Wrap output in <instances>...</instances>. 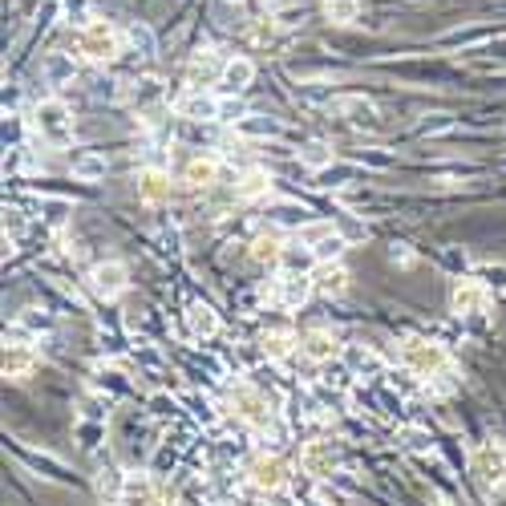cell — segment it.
Listing matches in <instances>:
<instances>
[{"label":"cell","instance_id":"cell-1","mask_svg":"<svg viewBox=\"0 0 506 506\" xmlns=\"http://www.w3.org/2000/svg\"><path fill=\"white\" fill-rule=\"evenodd\" d=\"M228 402H231V413H236L244 426H252V434H260V437H268L271 445L276 442H284V421H279V413L271 410V402L263 397L260 389H252V385H231V393H228Z\"/></svg>","mask_w":506,"mask_h":506},{"label":"cell","instance_id":"cell-2","mask_svg":"<svg viewBox=\"0 0 506 506\" xmlns=\"http://www.w3.org/2000/svg\"><path fill=\"white\" fill-rule=\"evenodd\" d=\"M29 126H33L37 138L53 150H65L73 142V110L62 102V97H45V102H37Z\"/></svg>","mask_w":506,"mask_h":506},{"label":"cell","instance_id":"cell-3","mask_svg":"<svg viewBox=\"0 0 506 506\" xmlns=\"http://www.w3.org/2000/svg\"><path fill=\"white\" fill-rule=\"evenodd\" d=\"M78 53L94 65H110L122 53V33L102 17H86L78 25Z\"/></svg>","mask_w":506,"mask_h":506},{"label":"cell","instance_id":"cell-4","mask_svg":"<svg viewBox=\"0 0 506 506\" xmlns=\"http://www.w3.org/2000/svg\"><path fill=\"white\" fill-rule=\"evenodd\" d=\"M402 365H405V373L421 377V381L429 385L434 377L450 373V369H454V361H450L445 344L426 341V336H410V341H402Z\"/></svg>","mask_w":506,"mask_h":506},{"label":"cell","instance_id":"cell-5","mask_svg":"<svg viewBox=\"0 0 506 506\" xmlns=\"http://www.w3.org/2000/svg\"><path fill=\"white\" fill-rule=\"evenodd\" d=\"M312 271H284L279 268L276 276H271V284H263L260 296L268 300V304L276 308H304L308 296H312Z\"/></svg>","mask_w":506,"mask_h":506},{"label":"cell","instance_id":"cell-6","mask_svg":"<svg viewBox=\"0 0 506 506\" xmlns=\"http://www.w3.org/2000/svg\"><path fill=\"white\" fill-rule=\"evenodd\" d=\"M300 470L312 482H328L332 474L341 470V445L332 442V437H312V442H304V450H300Z\"/></svg>","mask_w":506,"mask_h":506},{"label":"cell","instance_id":"cell-7","mask_svg":"<svg viewBox=\"0 0 506 506\" xmlns=\"http://www.w3.org/2000/svg\"><path fill=\"white\" fill-rule=\"evenodd\" d=\"M470 474L482 482L486 490H498L506 482V445L498 442H482L470 454Z\"/></svg>","mask_w":506,"mask_h":506},{"label":"cell","instance_id":"cell-8","mask_svg":"<svg viewBox=\"0 0 506 506\" xmlns=\"http://www.w3.org/2000/svg\"><path fill=\"white\" fill-rule=\"evenodd\" d=\"M341 353H344V344L328 324H312V328L300 332V357L312 361V365H328V361H336Z\"/></svg>","mask_w":506,"mask_h":506},{"label":"cell","instance_id":"cell-9","mask_svg":"<svg viewBox=\"0 0 506 506\" xmlns=\"http://www.w3.org/2000/svg\"><path fill=\"white\" fill-rule=\"evenodd\" d=\"M126 288H130V268L122 260H102L89 268V292L97 300H118Z\"/></svg>","mask_w":506,"mask_h":506},{"label":"cell","instance_id":"cell-10","mask_svg":"<svg viewBox=\"0 0 506 506\" xmlns=\"http://www.w3.org/2000/svg\"><path fill=\"white\" fill-rule=\"evenodd\" d=\"M247 482H252L255 490H263V494H276V490H284L292 482L288 462L276 454H255L252 462H247Z\"/></svg>","mask_w":506,"mask_h":506},{"label":"cell","instance_id":"cell-11","mask_svg":"<svg viewBox=\"0 0 506 506\" xmlns=\"http://www.w3.org/2000/svg\"><path fill=\"white\" fill-rule=\"evenodd\" d=\"M114 502H118V506H162V494H158L154 474L130 470V474L122 478V490H118Z\"/></svg>","mask_w":506,"mask_h":506},{"label":"cell","instance_id":"cell-12","mask_svg":"<svg viewBox=\"0 0 506 506\" xmlns=\"http://www.w3.org/2000/svg\"><path fill=\"white\" fill-rule=\"evenodd\" d=\"M490 308V292L482 288L478 279H458L454 292H450V312L454 316H486Z\"/></svg>","mask_w":506,"mask_h":506},{"label":"cell","instance_id":"cell-13","mask_svg":"<svg viewBox=\"0 0 506 506\" xmlns=\"http://www.w3.org/2000/svg\"><path fill=\"white\" fill-rule=\"evenodd\" d=\"M178 118H187V122H219V114H223V97L207 94V89H191V94L178 97Z\"/></svg>","mask_w":506,"mask_h":506},{"label":"cell","instance_id":"cell-14","mask_svg":"<svg viewBox=\"0 0 506 506\" xmlns=\"http://www.w3.org/2000/svg\"><path fill=\"white\" fill-rule=\"evenodd\" d=\"M312 288H316V296H324V300H341L344 292H349V268H344L341 260L316 263V271H312Z\"/></svg>","mask_w":506,"mask_h":506},{"label":"cell","instance_id":"cell-15","mask_svg":"<svg viewBox=\"0 0 506 506\" xmlns=\"http://www.w3.org/2000/svg\"><path fill=\"white\" fill-rule=\"evenodd\" d=\"M170 195H175V183H170V175H166L162 166L138 170V199L146 207H162V203H170Z\"/></svg>","mask_w":506,"mask_h":506},{"label":"cell","instance_id":"cell-16","mask_svg":"<svg viewBox=\"0 0 506 506\" xmlns=\"http://www.w3.org/2000/svg\"><path fill=\"white\" fill-rule=\"evenodd\" d=\"M219 166H223L219 154H191L183 162V183L191 187V191H207V187L219 183Z\"/></svg>","mask_w":506,"mask_h":506},{"label":"cell","instance_id":"cell-17","mask_svg":"<svg viewBox=\"0 0 506 506\" xmlns=\"http://www.w3.org/2000/svg\"><path fill=\"white\" fill-rule=\"evenodd\" d=\"M41 78H45V86H53V89L73 86V81H78V62H73V53H65V49L45 53Z\"/></svg>","mask_w":506,"mask_h":506},{"label":"cell","instance_id":"cell-18","mask_svg":"<svg viewBox=\"0 0 506 506\" xmlns=\"http://www.w3.org/2000/svg\"><path fill=\"white\" fill-rule=\"evenodd\" d=\"M328 110H332V114H341V118H349V122H361V126H373V122H377V105L369 102L365 94H341V97H332Z\"/></svg>","mask_w":506,"mask_h":506},{"label":"cell","instance_id":"cell-19","mask_svg":"<svg viewBox=\"0 0 506 506\" xmlns=\"http://www.w3.org/2000/svg\"><path fill=\"white\" fill-rule=\"evenodd\" d=\"M284 239H279V231H260V236L247 244V255H252L255 268H276L279 260H284Z\"/></svg>","mask_w":506,"mask_h":506},{"label":"cell","instance_id":"cell-20","mask_svg":"<svg viewBox=\"0 0 506 506\" xmlns=\"http://www.w3.org/2000/svg\"><path fill=\"white\" fill-rule=\"evenodd\" d=\"M37 369V344H4V377L29 381Z\"/></svg>","mask_w":506,"mask_h":506},{"label":"cell","instance_id":"cell-21","mask_svg":"<svg viewBox=\"0 0 506 506\" xmlns=\"http://www.w3.org/2000/svg\"><path fill=\"white\" fill-rule=\"evenodd\" d=\"M341 357H344V365H349L353 377H381V369H385L381 353L369 349V344H344Z\"/></svg>","mask_w":506,"mask_h":506},{"label":"cell","instance_id":"cell-22","mask_svg":"<svg viewBox=\"0 0 506 506\" xmlns=\"http://www.w3.org/2000/svg\"><path fill=\"white\" fill-rule=\"evenodd\" d=\"M223 70H228V62H219L211 49H203V53H195L191 65H187V86L203 89L211 78H223Z\"/></svg>","mask_w":506,"mask_h":506},{"label":"cell","instance_id":"cell-23","mask_svg":"<svg viewBox=\"0 0 506 506\" xmlns=\"http://www.w3.org/2000/svg\"><path fill=\"white\" fill-rule=\"evenodd\" d=\"M279 134H284V122L271 114H255V110H247L236 122V138H279Z\"/></svg>","mask_w":506,"mask_h":506},{"label":"cell","instance_id":"cell-24","mask_svg":"<svg viewBox=\"0 0 506 506\" xmlns=\"http://www.w3.org/2000/svg\"><path fill=\"white\" fill-rule=\"evenodd\" d=\"M70 170L78 183H102L105 170H110V158H105L102 150H81V154H73Z\"/></svg>","mask_w":506,"mask_h":506},{"label":"cell","instance_id":"cell-25","mask_svg":"<svg viewBox=\"0 0 506 506\" xmlns=\"http://www.w3.org/2000/svg\"><path fill=\"white\" fill-rule=\"evenodd\" d=\"M219 81H223V94L228 97H239L255 81V65L247 62V57H228V70H223Z\"/></svg>","mask_w":506,"mask_h":506},{"label":"cell","instance_id":"cell-26","mask_svg":"<svg viewBox=\"0 0 506 506\" xmlns=\"http://www.w3.org/2000/svg\"><path fill=\"white\" fill-rule=\"evenodd\" d=\"M187 332H191L195 341H211V336H219V312L211 304H191L187 308Z\"/></svg>","mask_w":506,"mask_h":506},{"label":"cell","instance_id":"cell-27","mask_svg":"<svg viewBox=\"0 0 506 506\" xmlns=\"http://www.w3.org/2000/svg\"><path fill=\"white\" fill-rule=\"evenodd\" d=\"M296 349H300V341L292 336V332H284V328H271V332H263V336H260V353L268 361H288Z\"/></svg>","mask_w":506,"mask_h":506},{"label":"cell","instance_id":"cell-28","mask_svg":"<svg viewBox=\"0 0 506 506\" xmlns=\"http://www.w3.org/2000/svg\"><path fill=\"white\" fill-rule=\"evenodd\" d=\"M271 195V175L268 170H244L236 178V199L244 203H255V199H268Z\"/></svg>","mask_w":506,"mask_h":506},{"label":"cell","instance_id":"cell-29","mask_svg":"<svg viewBox=\"0 0 506 506\" xmlns=\"http://www.w3.org/2000/svg\"><path fill=\"white\" fill-rule=\"evenodd\" d=\"M336 231H341V228H336L332 219H312V223H300V228H296V244H304L308 252H312V247H320L324 239L336 236Z\"/></svg>","mask_w":506,"mask_h":506},{"label":"cell","instance_id":"cell-30","mask_svg":"<svg viewBox=\"0 0 506 506\" xmlns=\"http://www.w3.org/2000/svg\"><path fill=\"white\" fill-rule=\"evenodd\" d=\"M94 389H97V393H110V397H126V393H130V381H126L122 369L102 365V369L94 373Z\"/></svg>","mask_w":506,"mask_h":506},{"label":"cell","instance_id":"cell-31","mask_svg":"<svg viewBox=\"0 0 506 506\" xmlns=\"http://www.w3.org/2000/svg\"><path fill=\"white\" fill-rule=\"evenodd\" d=\"M296 154H300V166H308V170H316V175L332 166V146H328V142H320V138L304 142V146H300Z\"/></svg>","mask_w":506,"mask_h":506},{"label":"cell","instance_id":"cell-32","mask_svg":"<svg viewBox=\"0 0 506 506\" xmlns=\"http://www.w3.org/2000/svg\"><path fill=\"white\" fill-rule=\"evenodd\" d=\"M474 279H478L490 296H502L506 292V263H478V268H474Z\"/></svg>","mask_w":506,"mask_h":506},{"label":"cell","instance_id":"cell-33","mask_svg":"<svg viewBox=\"0 0 506 506\" xmlns=\"http://www.w3.org/2000/svg\"><path fill=\"white\" fill-rule=\"evenodd\" d=\"M324 17L332 25H353L361 17V0H324Z\"/></svg>","mask_w":506,"mask_h":506},{"label":"cell","instance_id":"cell-34","mask_svg":"<svg viewBox=\"0 0 506 506\" xmlns=\"http://www.w3.org/2000/svg\"><path fill=\"white\" fill-rule=\"evenodd\" d=\"M126 41H130L134 49L142 53V57H154V49H158V41H154V33H150V25H142V21H134V25L126 29Z\"/></svg>","mask_w":506,"mask_h":506},{"label":"cell","instance_id":"cell-35","mask_svg":"<svg viewBox=\"0 0 506 506\" xmlns=\"http://www.w3.org/2000/svg\"><path fill=\"white\" fill-rule=\"evenodd\" d=\"M105 418H110V397H105V393H89L86 402H81V421L105 426Z\"/></svg>","mask_w":506,"mask_h":506},{"label":"cell","instance_id":"cell-36","mask_svg":"<svg viewBox=\"0 0 506 506\" xmlns=\"http://www.w3.org/2000/svg\"><path fill=\"white\" fill-rule=\"evenodd\" d=\"M126 97H130L134 105H150V102H158V97H162V86H158L154 78H142V81H134V86L126 89Z\"/></svg>","mask_w":506,"mask_h":506},{"label":"cell","instance_id":"cell-37","mask_svg":"<svg viewBox=\"0 0 506 506\" xmlns=\"http://www.w3.org/2000/svg\"><path fill=\"white\" fill-rule=\"evenodd\" d=\"M397 437H402V445H405V450H413V454H426L429 445H434V437H429V429H421V426H405Z\"/></svg>","mask_w":506,"mask_h":506},{"label":"cell","instance_id":"cell-38","mask_svg":"<svg viewBox=\"0 0 506 506\" xmlns=\"http://www.w3.org/2000/svg\"><path fill=\"white\" fill-rule=\"evenodd\" d=\"M94 97H105V102H118V97H126V89H122V81L102 78V81H94Z\"/></svg>","mask_w":506,"mask_h":506},{"label":"cell","instance_id":"cell-39","mask_svg":"<svg viewBox=\"0 0 506 506\" xmlns=\"http://www.w3.org/2000/svg\"><path fill=\"white\" fill-rule=\"evenodd\" d=\"M252 41H255V45H271V41H276V21H271V17L255 21V29H252Z\"/></svg>","mask_w":506,"mask_h":506},{"label":"cell","instance_id":"cell-40","mask_svg":"<svg viewBox=\"0 0 506 506\" xmlns=\"http://www.w3.org/2000/svg\"><path fill=\"white\" fill-rule=\"evenodd\" d=\"M102 434H105V426H97V421H81V426H78V437H81V445H86V450H94Z\"/></svg>","mask_w":506,"mask_h":506},{"label":"cell","instance_id":"cell-41","mask_svg":"<svg viewBox=\"0 0 506 506\" xmlns=\"http://www.w3.org/2000/svg\"><path fill=\"white\" fill-rule=\"evenodd\" d=\"M341 236L349 239V244H361V239H369V228L361 223V219H353V223H344L341 228Z\"/></svg>","mask_w":506,"mask_h":506},{"label":"cell","instance_id":"cell-42","mask_svg":"<svg viewBox=\"0 0 506 506\" xmlns=\"http://www.w3.org/2000/svg\"><path fill=\"white\" fill-rule=\"evenodd\" d=\"M442 130H454V118L450 114H434V122L421 126V134H442Z\"/></svg>","mask_w":506,"mask_h":506},{"label":"cell","instance_id":"cell-43","mask_svg":"<svg viewBox=\"0 0 506 506\" xmlns=\"http://www.w3.org/2000/svg\"><path fill=\"white\" fill-rule=\"evenodd\" d=\"M389 260L397 263V268H413V252H410V247H405V244H393Z\"/></svg>","mask_w":506,"mask_h":506},{"label":"cell","instance_id":"cell-44","mask_svg":"<svg viewBox=\"0 0 506 506\" xmlns=\"http://www.w3.org/2000/svg\"><path fill=\"white\" fill-rule=\"evenodd\" d=\"M304 506H328V498H308Z\"/></svg>","mask_w":506,"mask_h":506},{"label":"cell","instance_id":"cell-45","mask_svg":"<svg viewBox=\"0 0 506 506\" xmlns=\"http://www.w3.org/2000/svg\"><path fill=\"white\" fill-rule=\"evenodd\" d=\"M320 498H332V494H320ZM332 506H349L344 498H332Z\"/></svg>","mask_w":506,"mask_h":506},{"label":"cell","instance_id":"cell-46","mask_svg":"<svg viewBox=\"0 0 506 506\" xmlns=\"http://www.w3.org/2000/svg\"><path fill=\"white\" fill-rule=\"evenodd\" d=\"M276 4H279V0H263V9H276Z\"/></svg>","mask_w":506,"mask_h":506}]
</instances>
